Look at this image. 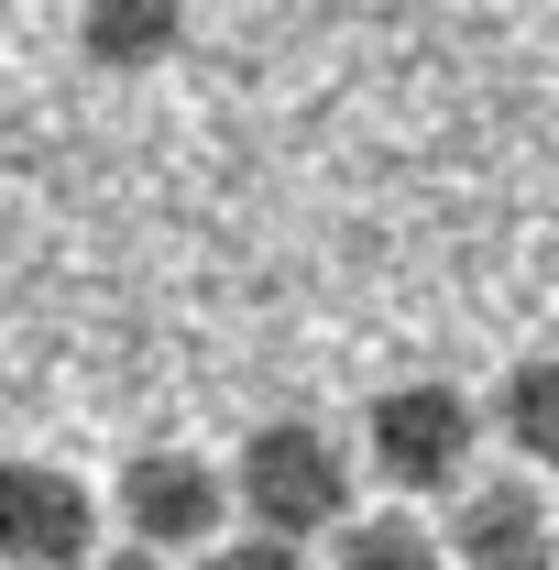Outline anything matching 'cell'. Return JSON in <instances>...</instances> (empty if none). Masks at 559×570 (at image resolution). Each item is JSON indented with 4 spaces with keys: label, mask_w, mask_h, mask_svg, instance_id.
I'll use <instances>...</instances> for the list:
<instances>
[{
    "label": "cell",
    "mask_w": 559,
    "mask_h": 570,
    "mask_svg": "<svg viewBox=\"0 0 559 570\" xmlns=\"http://www.w3.org/2000/svg\"><path fill=\"white\" fill-rule=\"evenodd\" d=\"M110 549V515L67 461H0V570H88Z\"/></svg>",
    "instance_id": "cell-5"
},
{
    "label": "cell",
    "mask_w": 559,
    "mask_h": 570,
    "mask_svg": "<svg viewBox=\"0 0 559 570\" xmlns=\"http://www.w3.org/2000/svg\"><path fill=\"white\" fill-rule=\"evenodd\" d=\"M351 483H362V472H351V439L330 417H264L242 439V461H219V494L253 515V538H285V549L351 527V515H362Z\"/></svg>",
    "instance_id": "cell-2"
},
{
    "label": "cell",
    "mask_w": 559,
    "mask_h": 570,
    "mask_svg": "<svg viewBox=\"0 0 559 570\" xmlns=\"http://www.w3.org/2000/svg\"><path fill=\"white\" fill-rule=\"evenodd\" d=\"M99 515L121 527V549H143V560H165V570L231 538V494H219V461H209V450H176V439H165V450H133Z\"/></svg>",
    "instance_id": "cell-3"
},
{
    "label": "cell",
    "mask_w": 559,
    "mask_h": 570,
    "mask_svg": "<svg viewBox=\"0 0 559 570\" xmlns=\"http://www.w3.org/2000/svg\"><path fill=\"white\" fill-rule=\"evenodd\" d=\"M88 570H165V560H143V549H99Z\"/></svg>",
    "instance_id": "cell-10"
},
{
    "label": "cell",
    "mask_w": 559,
    "mask_h": 570,
    "mask_svg": "<svg viewBox=\"0 0 559 570\" xmlns=\"http://www.w3.org/2000/svg\"><path fill=\"white\" fill-rule=\"evenodd\" d=\"M428 527H439V560L450 570H559V504H549V483L493 472V461L439 504Z\"/></svg>",
    "instance_id": "cell-4"
},
{
    "label": "cell",
    "mask_w": 559,
    "mask_h": 570,
    "mask_svg": "<svg viewBox=\"0 0 559 570\" xmlns=\"http://www.w3.org/2000/svg\"><path fill=\"white\" fill-rule=\"evenodd\" d=\"M483 439H504V472H527V483L559 472V352L504 362V384L483 395Z\"/></svg>",
    "instance_id": "cell-6"
},
{
    "label": "cell",
    "mask_w": 559,
    "mask_h": 570,
    "mask_svg": "<svg viewBox=\"0 0 559 570\" xmlns=\"http://www.w3.org/2000/svg\"><path fill=\"white\" fill-rule=\"evenodd\" d=\"M483 406L450 384V373H406V384H384L373 406H362V428H351V472H373L384 483V504H406V515H428V504H450L472 472H483Z\"/></svg>",
    "instance_id": "cell-1"
},
{
    "label": "cell",
    "mask_w": 559,
    "mask_h": 570,
    "mask_svg": "<svg viewBox=\"0 0 559 570\" xmlns=\"http://www.w3.org/2000/svg\"><path fill=\"white\" fill-rule=\"evenodd\" d=\"M187 570H318L307 549H285V538H253V527H231L219 549H198Z\"/></svg>",
    "instance_id": "cell-9"
},
{
    "label": "cell",
    "mask_w": 559,
    "mask_h": 570,
    "mask_svg": "<svg viewBox=\"0 0 559 570\" xmlns=\"http://www.w3.org/2000/svg\"><path fill=\"white\" fill-rule=\"evenodd\" d=\"M330 570H450V560H439V527H428V515L373 504V515L330 527Z\"/></svg>",
    "instance_id": "cell-7"
},
{
    "label": "cell",
    "mask_w": 559,
    "mask_h": 570,
    "mask_svg": "<svg viewBox=\"0 0 559 570\" xmlns=\"http://www.w3.org/2000/svg\"><path fill=\"white\" fill-rule=\"evenodd\" d=\"M77 45H88L99 67H154V56H176V11H165V0H99V11L77 22Z\"/></svg>",
    "instance_id": "cell-8"
}]
</instances>
